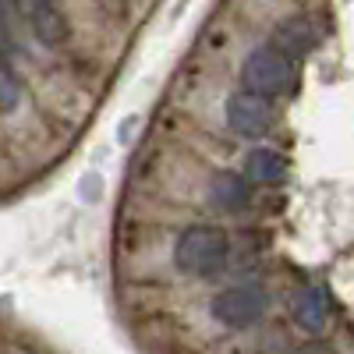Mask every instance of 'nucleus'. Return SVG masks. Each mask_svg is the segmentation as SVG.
Here are the masks:
<instances>
[{
  "instance_id": "nucleus-1",
  "label": "nucleus",
  "mask_w": 354,
  "mask_h": 354,
  "mask_svg": "<svg viewBox=\"0 0 354 354\" xmlns=\"http://www.w3.org/2000/svg\"><path fill=\"white\" fill-rule=\"evenodd\" d=\"M227 255H230V241L220 227H188L181 230V238L174 245V262L181 273H192V277H213L227 266Z\"/></svg>"
},
{
  "instance_id": "nucleus-2",
  "label": "nucleus",
  "mask_w": 354,
  "mask_h": 354,
  "mask_svg": "<svg viewBox=\"0 0 354 354\" xmlns=\"http://www.w3.org/2000/svg\"><path fill=\"white\" fill-rule=\"evenodd\" d=\"M290 82H294V64L277 46H259L255 53H248V61L241 68V85L266 96V100L283 96L290 88Z\"/></svg>"
},
{
  "instance_id": "nucleus-3",
  "label": "nucleus",
  "mask_w": 354,
  "mask_h": 354,
  "mask_svg": "<svg viewBox=\"0 0 354 354\" xmlns=\"http://www.w3.org/2000/svg\"><path fill=\"white\" fill-rule=\"evenodd\" d=\"M262 312H266V294L259 287H227L209 305V315L227 330L255 326V322L262 319Z\"/></svg>"
},
{
  "instance_id": "nucleus-4",
  "label": "nucleus",
  "mask_w": 354,
  "mask_h": 354,
  "mask_svg": "<svg viewBox=\"0 0 354 354\" xmlns=\"http://www.w3.org/2000/svg\"><path fill=\"white\" fill-rule=\"evenodd\" d=\"M227 124L234 128V135L241 138H262L273 124V110L270 100L252 93V88H241L227 100Z\"/></svg>"
},
{
  "instance_id": "nucleus-5",
  "label": "nucleus",
  "mask_w": 354,
  "mask_h": 354,
  "mask_svg": "<svg viewBox=\"0 0 354 354\" xmlns=\"http://www.w3.org/2000/svg\"><path fill=\"white\" fill-rule=\"evenodd\" d=\"M15 8L21 11V18L28 21V28L36 32L39 43H46V46L64 43L68 25H64V15L57 8V0H15Z\"/></svg>"
},
{
  "instance_id": "nucleus-6",
  "label": "nucleus",
  "mask_w": 354,
  "mask_h": 354,
  "mask_svg": "<svg viewBox=\"0 0 354 354\" xmlns=\"http://www.w3.org/2000/svg\"><path fill=\"white\" fill-rule=\"evenodd\" d=\"M315 43H319V28L308 18H301V15L280 21L277 32H273V46L283 50L287 57H305V53L315 50Z\"/></svg>"
},
{
  "instance_id": "nucleus-7",
  "label": "nucleus",
  "mask_w": 354,
  "mask_h": 354,
  "mask_svg": "<svg viewBox=\"0 0 354 354\" xmlns=\"http://www.w3.org/2000/svg\"><path fill=\"white\" fill-rule=\"evenodd\" d=\"M326 315H330V301H326V290L322 287H305L294 301V319L298 326L308 330V333H319L326 326Z\"/></svg>"
},
{
  "instance_id": "nucleus-8",
  "label": "nucleus",
  "mask_w": 354,
  "mask_h": 354,
  "mask_svg": "<svg viewBox=\"0 0 354 354\" xmlns=\"http://www.w3.org/2000/svg\"><path fill=\"white\" fill-rule=\"evenodd\" d=\"M283 170H287V163H283L280 153H273V149H259V153H252L248 163H245V181H255V185L280 181Z\"/></svg>"
},
{
  "instance_id": "nucleus-9",
  "label": "nucleus",
  "mask_w": 354,
  "mask_h": 354,
  "mask_svg": "<svg viewBox=\"0 0 354 354\" xmlns=\"http://www.w3.org/2000/svg\"><path fill=\"white\" fill-rule=\"evenodd\" d=\"M248 198V185L245 177H230V174H220L213 181V202L227 205V209H234V205H241Z\"/></svg>"
},
{
  "instance_id": "nucleus-10",
  "label": "nucleus",
  "mask_w": 354,
  "mask_h": 354,
  "mask_svg": "<svg viewBox=\"0 0 354 354\" xmlns=\"http://www.w3.org/2000/svg\"><path fill=\"white\" fill-rule=\"evenodd\" d=\"M21 100V85L15 78V68L11 61L4 57V50H0V113H11Z\"/></svg>"
}]
</instances>
